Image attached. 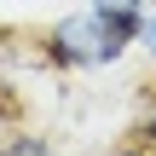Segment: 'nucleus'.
I'll list each match as a JSON object with an SVG mask.
<instances>
[{
	"mask_svg": "<svg viewBox=\"0 0 156 156\" xmlns=\"http://www.w3.org/2000/svg\"><path fill=\"white\" fill-rule=\"evenodd\" d=\"M133 35H139L133 23H122V17L98 12V6H75V12H58L41 29L35 52L52 69H110V64H122L133 52Z\"/></svg>",
	"mask_w": 156,
	"mask_h": 156,
	"instance_id": "nucleus-1",
	"label": "nucleus"
},
{
	"mask_svg": "<svg viewBox=\"0 0 156 156\" xmlns=\"http://www.w3.org/2000/svg\"><path fill=\"white\" fill-rule=\"evenodd\" d=\"M0 156H58V145L46 133H35V127H12L0 139Z\"/></svg>",
	"mask_w": 156,
	"mask_h": 156,
	"instance_id": "nucleus-2",
	"label": "nucleus"
},
{
	"mask_svg": "<svg viewBox=\"0 0 156 156\" xmlns=\"http://www.w3.org/2000/svg\"><path fill=\"white\" fill-rule=\"evenodd\" d=\"M87 6H98V12H110V17H122V23H133V29H139V17L151 12L156 0H87Z\"/></svg>",
	"mask_w": 156,
	"mask_h": 156,
	"instance_id": "nucleus-3",
	"label": "nucleus"
},
{
	"mask_svg": "<svg viewBox=\"0 0 156 156\" xmlns=\"http://www.w3.org/2000/svg\"><path fill=\"white\" fill-rule=\"evenodd\" d=\"M133 46H139V52H145V58L156 64V6L145 12V17H139V35H133Z\"/></svg>",
	"mask_w": 156,
	"mask_h": 156,
	"instance_id": "nucleus-4",
	"label": "nucleus"
},
{
	"mask_svg": "<svg viewBox=\"0 0 156 156\" xmlns=\"http://www.w3.org/2000/svg\"><path fill=\"white\" fill-rule=\"evenodd\" d=\"M116 156H156V139H133V145H122Z\"/></svg>",
	"mask_w": 156,
	"mask_h": 156,
	"instance_id": "nucleus-5",
	"label": "nucleus"
},
{
	"mask_svg": "<svg viewBox=\"0 0 156 156\" xmlns=\"http://www.w3.org/2000/svg\"><path fill=\"white\" fill-rule=\"evenodd\" d=\"M151 139H156V133H151Z\"/></svg>",
	"mask_w": 156,
	"mask_h": 156,
	"instance_id": "nucleus-6",
	"label": "nucleus"
}]
</instances>
